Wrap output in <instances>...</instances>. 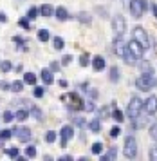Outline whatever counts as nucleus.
Masks as SVG:
<instances>
[{"label":"nucleus","instance_id":"obj_6","mask_svg":"<svg viewBox=\"0 0 157 161\" xmlns=\"http://www.w3.org/2000/svg\"><path fill=\"white\" fill-rule=\"evenodd\" d=\"M146 9H148L146 0H130V13L134 18H141Z\"/></svg>","mask_w":157,"mask_h":161},{"label":"nucleus","instance_id":"obj_5","mask_svg":"<svg viewBox=\"0 0 157 161\" xmlns=\"http://www.w3.org/2000/svg\"><path fill=\"white\" fill-rule=\"evenodd\" d=\"M132 38L143 45L144 51H146V49H150V38H148V33H146L143 27H139V25L134 27V31H132Z\"/></svg>","mask_w":157,"mask_h":161},{"label":"nucleus","instance_id":"obj_24","mask_svg":"<svg viewBox=\"0 0 157 161\" xmlns=\"http://www.w3.org/2000/svg\"><path fill=\"white\" fill-rule=\"evenodd\" d=\"M90 152L96 154V156H101V152H103V143H100V141L92 143V148H90Z\"/></svg>","mask_w":157,"mask_h":161},{"label":"nucleus","instance_id":"obj_22","mask_svg":"<svg viewBox=\"0 0 157 161\" xmlns=\"http://www.w3.org/2000/svg\"><path fill=\"white\" fill-rule=\"evenodd\" d=\"M24 81H25L27 85H35V83H36V74L25 73V74H24Z\"/></svg>","mask_w":157,"mask_h":161},{"label":"nucleus","instance_id":"obj_12","mask_svg":"<svg viewBox=\"0 0 157 161\" xmlns=\"http://www.w3.org/2000/svg\"><path fill=\"white\" fill-rule=\"evenodd\" d=\"M90 62H92V69H94V71H103V69L107 67L105 58H103V56H100V54H98V56H94Z\"/></svg>","mask_w":157,"mask_h":161},{"label":"nucleus","instance_id":"obj_23","mask_svg":"<svg viewBox=\"0 0 157 161\" xmlns=\"http://www.w3.org/2000/svg\"><path fill=\"white\" fill-rule=\"evenodd\" d=\"M6 154L9 156V158H13V159H16L18 156H20V148L18 147H11V148H7Z\"/></svg>","mask_w":157,"mask_h":161},{"label":"nucleus","instance_id":"obj_37","mask_svg":"<svg viewBox=\"0 0 157 161\" xmlns=\"http://www.w3.org/2000/svg\"><path fill=\"white\" fill-rule=\"evenodd\" d=\"M83 109L87 110V112H92V110H96V105H94L92 100H89V102H85V107Z\"/></svg>","mask_w":157,"mask_h":161},{"label":"nucleus","instance_id":"obj_47","mask_svg":"<svg viewBox=\"0 0 157 161\" xmlns=\"http://www.w3.org/2000/svg\"><path fill=\"white\" fill-rule=\"evenodd\" d=\"M58 85H60V87H67V85H69V83H67V80H60V81H58Z\"/></svg>","mask_w":157,"mask_h":161},{"label":"nucleus","instance_id":"obj_16","mask_svg":"<svg viewBox=\"0 0 157 161\" xmlns=\"http://www.w3.org/2000/svg\"><path fill=\"white\" fill-rule=\"evenodd\" d=\"M52 13H54V9H52L51 4H43L42 8H40V15L45 16V18H47V16H52Z\"/></svg>","mask_w":157,"mask_h":161},{"label":"nucleus","instance_id":"obj_31","mask_svg":"<svg viewBox=\"0 0 157 161\" xmlns=\"http://www.w3.org/2000/svg\"><path fill=\"white\" fill-rule=\"evenodd\" d=\"M11 136H13V130H9V129H4V130H0V139H2V141L9 139Z\"/></svg>","mask_w":157,"mask_h":161},{"label":"nucleus","instance_id":"obj_29","mask_svg":"<svg viewBox=\"0 0 157 161\" xmlns=\"http://www.w3.org/2000/svg\"><path fill=\"white\" fill-rule=\"evenodd\" d=\"M13 119H14V114H11L9 110H4V112H2V121H4V123H9V121H13Z\"/></svg>","mask_w":157,"mask_h":161},{"label":"nucleus","instance_id":"obj_36","mask_svg":"<svg viewBox=\"0 0 157 161\" xmlns=\"http://www.w3.org/2000/svg\"><path fill=\"white\" fill-rule=\"evenodd\" d=\"M31 114H33V118H35V119H38V121L42 119V110L38 109V107H33V109H31Z\"/></svg>","mask_w":157,"mask_h":161},{"label":"nucleus","instance_id":"obj_8","mask_svg":"<svg viewBox=\"0 0 157 161\" xmlns=\"http://www.w3.org/2000/svg\"><path fill=\"white\" fill-rule=\"evenodd\" d=\"M143 109L148 116H154L157 112V96H148L143 102Z\"/></svg>","mask_w":157,"mask_h":161},{"label":"nucleus","instance_id":"obj_11","mask_svg":"<svg viewBox=\"0 0 157 161\" xmlns=\"http://www.w3.org/2000/svg\"><path fill=\"white\" fill-rule=\"evenodd\" d=\"M128 47H130V51H132V53H134V54L137 56V60H143V53H144V49H143V45L139 44V42H136V40L132 38V40L128 42Z\"/></svg>","mask_w":157,"mask_h":161},{"label":"nucleus","instance_id":"obj_7","mask_svg":"<svg viewBox=\"0 0 157 161\" xmlns=\"http://www.w3.org/2000/svg\"><path fill=\"white\" fill-rule=\"evenodd\" d=\"M112 31H114L116 36H123L125 31H127V20L121 15H116L112 18Z\"/></svg>","mask_w":157,"mask_h":161},{"label":"nucleus","instance_id":"obj_13","mask_svg":"<svg viewBox=\"0 0 157 161\" xmlns=\"http://www.w3.org/2000/svg\"><path fill=\"white\" fill-rule=\"evenodd\" d=\"M40 78H42V81L45 83V85H51V83L54 81V74L51 73L49 69H42V73H40Z\"/></svg>","mask_w":157,"mask_h":161},{"label":"nucleus","instance_id":"obj_25","mask_svg":"<svg viewBox=\"0 0 157 161\" xmlns=\"http://www.w3.org/2000/svg\"><path fill=\"white\" fill-rule=\"evenodd\" d=\"M49 38H51V35H49L47 29H38V40H40V42H47Z\"/></svg>","mask_w":157,"mask_h":161},{"label":"nucleus","instance_id":"obj_27","mask_svg":"<svg viewBox=\"0 0 157 161\" xmlns=\"http://www.w3.org/2000/svg\"><path fill=\"white\" fill-rule=\"evenodd\" d=\"M112 119H116V121H119V123H121L123 119H125V116H123L121 110L116 109V107H114V112H112Z\"/></svg>","mask_w":157,"mask_h":161},{"label":"nucleus","instance_id":"obj_9","mask_svg":"<svg viewBox=\"0 0 157 161\" xmlns=\"http://www.w3.org/2000/svg\"><path fill=\"white\" fill-rule=\"evenodd\" d=\"M13 136H16L18 141L27 143L29 139H31V136H33V132H31V129H27V127H16L13 130Z\"/></svg>","mask_w":157,"mask_h":161},{"label":"nucleus","instance_id":"obj_43","mask_svg":"<svg viewBox=\"0 0 157 161\" xmlns=\"http://www.w3.org/2000/svg\"><path fill=\"white\" fill-rule=\"evenodd\" d=\"M18 25H22L24 29H29V22H27V16H25V18H22L20 22H18Z\"/></svg>","mask_w":157,"mask_h":161},{"label":"nucleus","instance_id":"obj_39","mask_svg":"<svg viewBox=\"0 0 157 161\" xmlns=\"http://www.w3.org/2000/svg\"><path fill=\"white\" fill-rule=\"evenodd\" d=\"M148 158H150L152 161H157V147H152L150 152H148Z\"/></svg>","mask_w":157,"mask_h":161},{"label":"nucleus","instance_id":"obj_32","mask_svg":"<svg viewBox=\"0 0 157 161\" xmlns=\"http://www.w3.org/2000/svg\"><path fill=\"white\" fill-rule=\"evenodd\" d=\"M0 71H2V73H7V71H11V62H9V60H4V62H0Z\"/></svg>","mask_w":157,"mask_h":161},{"label":"nucleus","instance_id":"obj_45","mask_svg":"<svg viewBox=\"0 0 157 161\" xmlns=\"http://www.w3.org/2000/svg\"><path fill=\"white\" fill-rule=\"evenodd\" d=\"M13 42H14V44H24L25 40H24L22 36H13Z\"/></svg>","mask_w":157,"mask_h":161},{"label":"nucleus","instance_id":"obj_33","mask_svg":"<svg viewBox=\"0 0 157 161\" xmlns=\"http://www.w3.org/2000/svg\"><path fill=\"white\" fill-rule=\"evenodd\" d=\"M38 11H40V9H36V8H29V11H27V20H35L36 16H38Z\"/></svg>","mask_w":157,"mask_h":161},{"label":"nucleus","instance_id":"obj_38","mask_svg":"<svg viewBox=\"0 0 157 161\" xmlns=\"http://www.w3.org/2000/svg\"><path fill=\"white\" fill-rule=\"evenodd\" d=\"M89 64H90V62H89V54H81V56H79V65L87 67Z\"/></svg>","mask_w":157,"mask_h":161},{"label":"nucleus","instance_id":"obj_26","mask_svg":"<svg viewBox=\"0 0 157 161\" xmlns=\"http://www.w3.org/2000/svg\"><path fill=\"white\" fill-rule=\"evenodd\" d=\"M43 139H45L47 143H54V141H56V132H54V130H47Z\"/></svg>","mask_w":157,"mask_h":161},{"label":"nucleus","instance_id":"obj_51","mask_svg":"<svg viewBox=\"0 0 157 161\" xmlns=\"http://www.w3.org/2000/svg\"><path fill=\"white\" fill-rule=\"evenodd\" d=\"M14 71H16V73H22V71H24V67H22V65H16V67H14Z\"/></svg>","mask_w":157,"mask_h":161},{"label":"nucleus","instance_id":"obj_21","mask_svg":"<svg viewBox=\"0 0 157 161\" xmlns=\"http://www.w3.org/2000/svg\"><path fill=\"white\" fill-rule=\"evenodd\" d=\"M76 18H78V20H79L81 24H87V25L90 24V15H89V13H85V11L78 13V16H76Z\"/></svg>","mask_w":157,"mask_h":161},{"label":"nucleus","instance_id":"obj_28","mask_svg":"<svg viewBox=\"0 0 157 161\" xmlns=\"http://www.w3.org/2000/svg\"><path fill=\"white\" fill-rule=\"evenodd\" d=\"M148 132H150V138L154 139V141H157V121H154V123L150 125Z\"/></svg>","mask_w":157,"mask_h":161},{"label":"nucleus","instance_id":"obj_2","mask_svg":"<svg viewBox=\"0 0 157 161\" xmlns=\"http://www.w3.org/2000/svg\"><path fill=\"white\" fill-rule=\"evenodd\" d=\"M141 110H143V100L139 96H132L130 98V103H128V109H127V114L128 118L134 121L137 118L141 116Z\"/></svg>","mask_w":157,"mask_h":161},{"label":"nucleus","instance_id":"obj_10","mask_svg":"<svg viewBox=\"0 0 157 161\" xmlns=\"http://www.w3.org/2000/svg\"><path fill=\"white\" fill-rule=\"evenodd\" d=\"M72 136H74V129H72L71 125H65V127H62V130H60V145L67 147V141H69V139H72Z\"/></svg>","mask_w":157,"mask_h":161},{"label":"nucleus","instance_id":"obj_18","mask_svg":"<svg viewBox=\"0 0 157 161\" xmlns=\"http://www.w3.org/2000/svg\"><path fill=\"white\" fill-rule=\"evenodd\" d=\"M24 85H25L24 80H16V81L11 83V91H13V92H22V91H24Z\"/></svg>","mask_w":157,"mask_h":161},{"label":"nucleus","instance_id":"obj_49","mask_svg":"<svg viewBox=\"0 0 157 161\" xmlns=\"http://www.w3.org/2000/svg\"><path fill=\"white\" fill-rule=\"evenodd\" d=\"M51 69H52V71H58V69H60V65H58V64H51Z\"/></svg>","mask_w":157,"mask_h":161},{"label":"nucleus","instance_id":"obj_1","mask_svg":"<svg viewBox=\"0 0 157 161\" xmlns=\"http://www.w3.org/2000/svg\"><path fill=\"white\" fill-rule=\"evenodd\" d=\"M157 85V80L154 78V73L152 71H144L139 78L136 80V87L143 92H148L150 89H154Z\"/></svg>","mask_w":157,"mask_h":161},{"label":"nucleus","instance_id":"obj_42","mask_svg":"<svg viewBox=\"0 0 157 161\" xmlns=\"http://www.w3.org/2000/svg\"><path fill=\"white\" fill-rule=\"evenodd\" d=\"M71 62H72V56H71V54H67V56L62 58V65H69Z\"/></svg>","mask_w":157,"mask_h":161},{"label":"nucleus","instance_id":"obj_20","mask_svg":"<svg viewBox=\"0 0 157 161\" xmlns=\"http://www.w3.org/2000/svg\"><path fill=\"white\" fill-rule=\"evenodd\" d=\"M14 118L18 119V121H25L29 118V112L25 109H20V110H16V114H14Z\"/></svg>","mask_w":157,"mask_h":161},{"label":"nucleus","instance_id":"obj_40","mask_svg":"<svg viewBox=\"0 0 157 161\" xmlns=\"http://www.w3.org/2000/svg\"><path fill=\"white\" fill-rule=\"evenodd\" d=\"M119 134H121V129L119 127H112L110 129V138H117Z\"/></svg>","mask_w":157,"mask_h":161},{"label":"nucleus","instance_id":"obj_50","mask_svg":"<svg viewBox=\"0 0 157 161\" xmlns=\"http://www.w3.org/2000/svg\"><path fill=\"white\" fill-rule=\"evenodd\" d=\"M62 161H72V156H63V158H62Z\"/></svg>","mask_w":157,"mask_h":161},{"label":"nucleus","instance_id":"obj_15","mask_svg":"<svg viewBox=\"0 0 157 161\" xmlns=\"http://www.w3.org/2000/svg\"><path fill=\"white\" fill-rule=\"evenodd\" d=\"M89 130L94 132V134H98V132L101 130V121H100V118H96V119H90V121H89Z\"/></svg>","mask_w":157,"mask_h":161},{"label":"nucleus","instance_id":"obj_35","mask_svg":"<svg viewBox=\"0 0 157 161\" xmlns=\"http://www.w3.org/2000/svg\"><path fill=\"white\" fill-rule=\"evenodd\" d=\"M43 94H45V89L40 87V85H36L35 91H33V96H35V98H42Z\"/></svg>","mask_w":157,"mask_h":161},{"label":"nucleus","instance_id":"obj_41","mask_svg":"<svg viewBox=\"0 0 157 161\" xmlns=\"http://www.w3.org/2000/svg\"><path fill=\"white\" fill-rule=\"evenodd\" d=\"M0 89H2V91H11V83H7L6 80H2L0 81Z\"/></svg>","mask_w":157,"mask_h":161},{"label":"nucleus","instance_id":"obj_44","mask_svg":"<svg viewBox=\"0 0 157 161\" xmlns=\"http://www.w3.org/2000/svg\"><path fill=\"white\" fill-rule=\"evenodd\" d=\"M103 116H105V118L108 116V109H107V107H103V109L100 110V119H103Z\"/></svg>","mask_w":157,"mask_h":161},{"label":"nucleus","instance_id":"obj_30","mask_svg":"<svg viewBox=\"0 0 157 161\" xmlns=\"http://www.w3.org/2000/svg\"><path fill=\"white\" fill-rule=\"evenodd\" d=\"M116 148H110L108 150V154H105V156H101V161H108V159H116Z\"/></svg>","mask_w":157,"mask_h":161},{"label":"nucleus","instance_id":"obj_3","mask_svg":"<svg viewBox=\"0 0 157 161\" xmlns=\"http://www.w3.org/2000/svg\"><path fill=\"white\" fill-rule=\"evenodd\" d=\"M123 154L127 159H134L137 156V139L134 136H127L125 138V145H123Z\"/></svg>","mask_w":157,"mask_h":161},{"label":"nucleus","instance_id":"obj_17","mask_svg":"<svg viewBox=\"0 0 157 161\" xmlns=\"http://www.w3.org/2000/svg\"><path fill=\"white\" fill-rule=\"evenodd\" d=\"M52 45H54V49H56V51H62V49L65 47V40L62 36H54V38H52Z\"/></svg>","mask_w":157,"mask_h":161},{"label":"nucleus","instance_id":"obj_46","mask_svg":"<svg viewBox=\"0 0 157 161\" xmlns=\"http://www.w3.org/2000/svg\"><path fill=\"white\" fill-rule=\"evenodd\" d=\"M0 22H4V24L7 22V15L6 13H0Z\"/></svg>","mask_w":157,"mask_h":161},{"label":"nucleus","instance_id":"obj_4","mask_svg":"<svg viewBox=\"0 0 157 161\" xmlns=\"http://www.w3.org/2000/svg\"><path fill=\"white\" fill-rule=\"evenodd\" d=\"M62 102H71L69 107L76 109V110H83V107H85V102L81 100V96L78 92H67V94H63L62 96Z\"/></svg>","mask_w":157,"mask_h":161},{"label":"nucleus","instance_id":"obj_19","mask_svg":"<svg viewBox=\"0 0 157 161\" xmlns=\"http://www.w3.org/2000/svg\"><path fill=\"white\" fill-rule=\"evenodd\" d=\"M108 78H110V81H119V69L117 67H110V74H108Z\"/></svg>","mask_w":157,"mask_h":161},{"label":"nucleus","instance_id":"obj_14","mask_svg":"<svg viewBox=\"0 0 157 161\" xmlns=\"http://www.w3.org/2000/svg\"><path fill=\"white\" fill-rule=\"evenodd\" d=\"M54 15H56V18L60 20V22H67V20H69V11H67L65 8H62V6L54 9Z\"/></svg>","mask_w":157,"mask_h":161},{"label":"nucleus","instance_id":"obj_34","mask_svg":"<svg viewBox=\"0 0 157 161\" xmlns=\"http://www.w3.org/2000/svg\"><path fill=\"white\" fill-rule=\"evenodd\" d=\"M25 156H27V158H36V147L29 145L27 148H25Z\"/></svg>","mask_w":157,"mask_h":161},{"label":"nucleus","instance_id":"obj_48","mask_svg":"<svg viewBox=\"0 0 157 161\" xmlns=\"http://www.w3.org/2000/svg\"><path fill=\"white\" fill-rule=\"evenodd\" d=\"M152 13H154V16L157 18V4H152Z\"/></svg>","mask_w":157,"mask_h":161}]
</instances>
